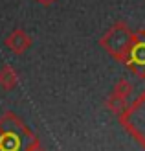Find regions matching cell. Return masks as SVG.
I'll use <instances>...</instances> for the list:
<instances>
[{"mask_svg":"<svg viewBox=\"0 0 145 151\" xmlns=\"http://www.w3.org/2000/svg\"><path fill=\"white\" fill-rule=\"evenodd\" d=\"M132 39H134V32H131V28L123 20H119L99 39V44L109 52L110 57H114L119 63H123L129 50H131Z\"/></svg>","mask_w":145,"mask_h":151,"instance_id":"cell-2","label":"cell"},{"mask_svg":"<svg viewBox=\"0 0 145 151\" xmlns=\"http://www.w3.org/2000/svg\"><path fill=\"white\" fill-rule=\"evenodd\" d=\"M123 65L138 78H145V29L134 32V39L131 44V50L125 57Z\"/></svg>","mask_w":145,"mask_h":151,"instance_id":"cell-3","label":"cell"},{"mask_svg":"<svg viewBox=\"0 0 145 151\" xmlns=\"http://www.w3.org/2000/svg\"><path fill=\"white\" fill-rule=\"evenodd\" d=\"M105 105H106V109H109L110 112H114L116 116H119L121 112L127 109V105H129V103H127V98H119V96L110 94L109 98H106Z\"/></svg>","mask_w":145,"mask_h":151,"instance_id":"cell-6","label":"cell"},{"mask_svg":"<svg viewBox=\"0 0 145 151\" xmlns=\"http://www.w3.org/2000/svg\"><path fill=\"white\" fill-rule=\"evenodd\" d=\"M37 2H39V4H42V6H51L53 2H55V0H37Z\"/></svg>","mask_w":145,"mask_h":151,"instance_id":"cell-8","label":"cell"},{"mask_svg":"<svg viewBox=\"0 0 145 151\" xmlns=\"http://www.w3.org/2000/svg\"><path fill=\"white\" fill-rule=\"evenodd\" d=\"M0 151H44V149L41 140L17 114L6 112L4 116H0Z\"/></svg>","mask_w":145,"mask_h":151,"instance_id":"cell-1","label":"cell"},{"mask_svg":"<svg viewBox=\"0 0 145 151\" xmlns=\"http://www.w3.org/2000/svg\"><path fill=\"white\" fill-rule=\"evenodd\" d=\"M6 46L9 48L13 54L22 55L29 46H31V37H29L22 28H17V29H13V32L7 35V39H6Z\"/></svg>","mask_w":145,"mask_h":151,"instance_id":"cell-4","label":"cell"},{"mask_svg":"<svg viewBox=\"0 0 145 151\" xmlns=\"http://www.w3.org/2000/svg\"><path fill=\"white\" fill-rule=\"evenodd\" d=\"M131 92H132V83L129 81V79H125V78H121V79L116 83V85H114V88H112L110 94L119 96V98H127V100H129Z\"/></svg>","mask_w":145,"mask_h":151,"instance_id":"cell-7","label":"cell"},{"mask_svg":"<svg viewBox=\"0 0 145 151\" xmlns=\"http://www.w3.org/2000/svg\"><path fill=\"white\" fill-rule=\"evenodd\" d=\"M17 85H19L17 70L9 65H4L2 68H0V87L4 90H13V88H17Z\"/></svg>","mask_w":145,"mask_h":151,"instance_id":"cell-5","label":"cell"}]
</instances>
